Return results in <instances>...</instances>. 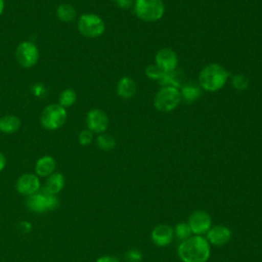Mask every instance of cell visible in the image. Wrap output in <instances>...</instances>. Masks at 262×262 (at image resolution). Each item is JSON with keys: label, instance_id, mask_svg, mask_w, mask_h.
Masks as SVG:
<instances>
[{"label": "cell", "instance_id": "4", "mask_svg": "<svg viewBox=\"0 0 262 262\" xmlns=\"http://www.w3.org/2000/svg\"><path fill=\"white\" fill-rule=\"evenodd\" d=\"M180 102V90L173 86H162L154 97V106L162 113H170L174 111Z\"/></svg>", "mask_w": 262, "mask_h": 262}, {"label": "cell", "instance_id": "27", "mask_svg": "<svg viewBox=\"0 0 262 262\" xmlns=\"http://www.w3.org/2000/svg\"><path fill=\"white\" fill-rule=\"evenodd\" d=\"M93 140V132H91L88 129H85L81 131L78 135V141L81 145H88Z\"/></svg>", "mask_w": 262, "mask_h": 262}, {"label": "cell", "instance_id": "32", "mask_svg": "<svg viewBox=\"0 0 262 262\" xmlns=\"http://www.w3.org/2000/svg\"><path fill=\"white\" fill-rule=\"evenodd\" d=\"M6 166V158L5 156L0 151V172L5 168Z\"/></svg>", "mask_w": 262, "mask_h": 262}, {"label": "cell", "instance_id": "1", "mask_svg": "<svg viewBox=\"0 0 262 262\" xmlns=\"http://www.w3.org/2000/svg\"><path fill=\"white\" fill-rule=\"evenodd\" d=\"M210 253L209 242L200 235L182 241L177 249V254L182 262H207Z\"/></svg>", "mask_w": 262, "mask_h": 262}, {"label": "cell", "instance_id": "16", "mask_svg": "<svg viewBox=\"0 0 262 262\" xmlns=\"http://www.w3.org/2000/svg\"><path fill=\"white\" fill-rule=\"evenodd\" d=\"M136 93V83L130 77H123L119 80L117 84V94L124 98L128 99L135 95Z\"/></svg>", "mask_w": 262, "mask_h": 262}, {"label": "cell", "instance_id": "10", "mask_svg": "<svg viewBox=\"0 0 262 262\" xmlns=\"http://www.w3.org/2000/svg\"><path fill=\"white\" fill-rule=\"evenodd\" d=\"M40 186L41 183L39 177L32 173H25L20 175L15 183V188L17 192L26 196H30L39 191Z\"/></svg>", "mask_w": 262, "mask_h": 262}, {"label": "cell", "instance_id": "30", "mask_svg": "<svg viewBox=\"0 0 262 262\" xmlns=\"http://www.w3.org/2000/svg\"><path fill=\"white\" fill-rule=\"evenodd\" d=\"M96 262H120V260L114 256H101L96 260Z\"/></svg>", "mask_w": 262, "mask_h": 262}, {"label": "cell", "instance_id": "9", "mask_svg": "<svg viewBox=\"0 0 262 262\" xmlns=\"http://www.w3.org/2000/svg\"><path fill=\"white\" fill-rule=\"evenodd\" d=\"M155 63L164 72L169 73L177 70L178 56L176 52L171 48L160 49L155 56Z\"/></svg>", "mask_w": 262, "mask_h": 262}, {"label": "cell", "instance_id": "22", "mask_svg": "<svg viewBox=\"0 0 262 262\" xmlns=\"http://www.w3.org/2000/svg\"><path fill=\"white\" fill-rule=\"evenodd\" d=\"M97 146L104 151H110L116 147V139L106 133H100L96 138Z\"/></svg>", "mask_w": 262, "mask_h": 262}, {"label": "cell", "instance_id": "33", "mask_svg": "<svg viewBox=\"0 0 262 262\" xmlns=\"http://www.w3.org/2000/svg\"><path fill=\"white\" fill-rule=\"evenodd\" d=\"M4 10V0H0V15Z\"/></svg>", "mask_w": 262, "mask_h": 262}, {"label": "cell", "instance_id": "28", "mask_svg": "<svg viewBox=\"0 0 262 262\" xmlns=\"http://www.w3.org/2000/svg\"><path fill=\"white\" fill-rule=\"evenodd\" d=\"M125 259L127 262H140L142 259V254L138 250H130L126 253Z\"/></svg>", "mask_w": 262, "mask_h": 262}, {"label": "cell", "instance_id": "14", "mask_svg": "<svg viewBox=\"0 0 262 262\" xmlns=\"http://www.w3.org/2000/svg\"><path fill=\"white\" fill-rule=\"evenodd\" d=\"M56 169V161L51 156H43L36 162L35 172L38 177H48L54 173Z\"/></svg>", "mask_w": 262, "mask_h": 262}, {"label": "cell", "instance_id": "13", "mask_svg": "<svg viewBox=\"0 0 262 262\" xmlns=\"http://www.w3.org/2000/svg\"><path fill=\"white\" fill-rule=\"evenodd\" d=\"M150 237L156 246L166 247L174 237V229L170 225L159 224L152 229Z\"/></svg>", "mask_w": 262, "mask_h": 262}, {"label": "cell", "instance_id": "20", "mask_svg": "<svg viewBox=\"0 0 262 262\" xmlns=\"http://www.w3.org/2000/svg\"><path fill=\"white\" fill-rule=\"evenodd\" d=\"M56 15L63 23L72 21L76 16V8L70 3H62L56 9Z\"/></svg>", "mask_w": 262, "mask_h": 262}, {"label": "cell", "instance_id": "23", "mask_svg": "<svg viewBox=\"0 0 262 262\" xmlns=\"http://www.w3.org/2000/svg\"><path fill=\"white\" fill-rule=\"evenodd\" d=\"M77 99V94L73 89H64L58 96V104L62 107L72 106Z\"/></svg>", "mask_w": 262, "mask_h": 262}, {"label": "cell", "instance_id": "11", "mask_svg": "<svg viewBox=\"0 0 262 262\" xmlns=\"http://www.w3.org/2000/svg\"><path fill=\"white\" fill-rule=\"evenodd\" d=\"M188 225L192 233L203 234L208 232V230L211 228L212 219L206 211L198 210L190 214L188 218Z\"/></svg>", "mask_w": 262, "mask_h": 262}, {"label": "cell", "instance_id": "2", "mask_svg": "<svg viewBox=\"0 0 262 262\" xmlns=\"http://www.w3.org/2000/svg\"><path fill=\"white\" fill-rule=\"evenodd\" d=\"M228 78L229 72L223 66L209 63L200 72L199 85L206 91L215 92L224 87Z\"/></svg>", "mask_w": 262, "mask_h": 262}, {"label": "cell", "instance_id": "5", "mask_svg": "<svg viewBox=\"0 0 262 262\" xmlns=\"http://www.w3.org/2000/svg\"><path fill=\"white\" fill-rule=\"evenodd\" d=\"M67 120V111L58 103L47 105L40 115V123L47 130H56L60 128Z\"/></svg>", "mask_w": 262, "mask_h": 262}, {"label": "cell", "instance_id": "19", "mask_svg": "<svg viewBox=\"0 0 262 262\" xmlns=\"http://www.w3.org/2000/svg\"><path fill=\"white\" fill-rule=\"evenodd\" d=\"M20 127V121L16 116L6 115L0 119V131L6 134L16 132Z\"/></svg>", "mask_w": 262, "mask_h": 262}, {"label": "cell", "instance_id": "31", "mask_svg": "<svg viewBox=\"0 0 262 262\" xmlns=\"http://www.w3.org/2000/svg\"><path fill=\"white\" fill-rule=\"evenodd\" d=\"M121 8H129L132 5V0H113Z\"/></svg>", "mask_w": 262, "mask_h": 262}, {"label": "cell", "instance_id": "7", "mask_svg": "<svg viewBox=\"0 0 262 262\" xmlns=\"http://www.w3.org/2000/svg\"><path fill=\"white\" fill-rule=\"evenodd\" d=\"M17 62L24 68H32L39 59V50L37 46L30 41L19 43L15 49Z\"/></svg>", "mask_w": 262, "mask_h": 262}, {"label": "cell", "instance_id": "15", "mask_svg": "<svg viewBox=\"0 0 262 262\" xmlns=\"http://www.w3.org/2000/svg\"><path fill=\"white\" fill-rule=\"evenodd\" d=\"M27 207L30 211L41 214L47 212V205H46V196L44 189H40L36 193L28 196L27 199Z\"/></svg>", "mask_w": 262, "mask_h": 262}, {"label": "cell", "instance_id": "12", "mask_svg": "<svg viewBox=\"0 0 262 262\" xmlns=\"http://www.w3.org/2000/svg\"><path fill=\"white\" fill-rule=\"evenodd\" d=\"M231 238V230L224 225L211 227L207 232V241L217 247L226 245Z\"/></svg>", "mask_w": 262, "mask_h": 262}, {"label": "cell", "instance_id": "25", "mask_svg": "<svg viewBox=\"0 0 262 262\" xmlns=\"http://www.w3.org/2000/svg\"><path fill=\"white\" fill-rule=\"evenodd\" d=\"M191 233L192 232L188 223H183V222L178 223L174 228V234L178 239H181V241H185L188 237H190Z\"/></svg>", "mask_w": 262, "mask_h": 262}, {"label": "cell", "instance_id": "29", "mask_svg": "<svg viewBox=\"0 0 262 262\" xmlns=\"http://www.w3.org/2000/svg\"><path fill=\"white\" fill-rule=\"evenodd\" d=\"M18 228H19V230H20L21 232L27 233V232L31 231V229H32V224H31L30 222H28V221H21V222L18 224Z\"/></svg>", "mask_w": 262, "mask_h": 262}, {"label": "cell", "instance_id": "3", "mask_svg": "<svg viewBox=\"0 0 262 262\" xmlns=\"http://www.w3.org/2000/svg\"><path fill=\"white\" fill-rule=\"evenodd\" d=\"M134 12L136 16L145 23L160 20L165 13L163 0H135Z\"/></svg>", "mask_w": 262, "mask_h": 262}, {"label": "cell", "instance_id": "26", "mask_svg": "<svg viewBox=\"0 0 262 262\" xmlns=\"http://www.w3.org/2000/svg\"><path fill=\"white\" fill-rule=\"evenodd\" d=\"M163 74H164V72L156 63L149 64L145 68V75L150 80L159 81L161 79V77L163 76Z\"/></svg>", "mask_w": 262, "mask_h": 262}, {"label": "cell", "instance_id": "8", "mask_svg": "<svg viewBox=\"0 0 262 262\" xmlns=\"http://www.w3.org/2000/svg\"><path fill=\"white\" fill-rule=\"evenodd\" d=\"M87 129L93 133H104L108 126V117L100 108H92L86 115Z\"/></svg>", "mask_w": 262, "mask_h": 262}, {"label": "cell", "instance_id": "24", "mask_svg": "<svg viewBox=\"0 0 262 262\" xmlns=\"http://www.w3.org/2000/svg\"><path fill=\"white\" fill-rule=\"evenodd\" d=\"M250 80L244 74H236L231 78V85L237 91H244L249 87Z\"/></svg>", "mask_w": 262, "mask_h": 262}, {"label": "cell", "instance_id": "18", "mask_svg": "<svg viewBox=\"0 0 262 262\" xmlns=\"http://www.w3.org/2000/svg\"><path fill=\"white\" fill-rule=\"evenodd\" d=\"M180 94L181 100L186 103H192L196 101L202 95L201 86L194 83H187L181 87Z\"/></svg>", "mask_w": 262, "mask_h": 262}, {"label": "cell", "instance_id": "6", "mask_svg": "<svg viewBox=\"0 0 262 262\" xmlns=\"http://www.w3.org/2000/svg\"><path fill=\"white\" fill-rule=\"evenodd\" d=\"M78 30L84 37L97 38L104 33L105 24L97 14L84 13L78 19Z\"/></svg>", "mask_w": 262, "mask_h": 262}, {"label": "cell", "instance_id": "17", "mask_svg": "<svg viewBox=\"0 0 262 262\" xmlns=\"http://www.w3.org/2000/svg\"><path fill=\"white\" fill-rule=\"evenodd\" d=\"M66 184V178L63 174L59 172H54L47 177L44 188L52 194H57L62 190Z\"/></svg>", "mask_w": 262, "mask_h": 262}, {"label": "cell", "instance_id": "21", "mask_svg": "<svg viewBox=\"0 0 262 262\" xmlns=\"http://www.w3.org/2000/svg\"><path fill=\"white\" fill-rule=\"evenodd\" d=\"M158 82L162 86H173L179 88L181 86V77L180 74L175 70L173 72L164 73Z\"/></svg>", "mask_w": 262, "mask_h": 262}]
</instances>
